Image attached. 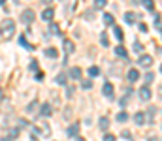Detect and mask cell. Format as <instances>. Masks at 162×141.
I'll return each mask as SVG.
<instances>
[{"instance_id":"cell-1","label":"cell","mask_w":162,"mask_h":141,"mask_svg":"<svg viewBox=\"0 0 162 141\" xmlns=\"http://www.w3.org/2000/svg\"><path fill=\"white\" fill-rule=\"evenodd\" d=\"M13 32H15V23H13V19H6L2 23V36L6 40H10L13 36Z\"/></svg>"},{"instance_id":"cell-2","label":"cell","mask_w":162,"mask_h":141,"mask_svg":"<svg viewBox=\"0 0 162 141\" xmlns=\"http://www.w3.org/2000/svg\"><path fill=\"white\" fill-rule=\"evenodd\" d=\"M34 17H36V13H34V10H25L23 13H21V21H23L25 25H30Z\"/></svg>"},{"instance_id":"cell-3","label":"cell","mask_w":162,"mask_h":141,"mask_svg":"<svg viewBox=\"0 0 162 141\" xmlns=\"http://www.w3.org/2000/svg\"><path fill=\"white\" fill-rule=\"evenodd\" d=\"M138 64H139V66H143V68H149V66L153 64V56H151V55H139Z\"/></svg>"},{"instance_id":"cell-4","label":"cell","mask_w":162,"mask_h":141,"mask_svg":"<svg viewBox=\"0 0 162 141\" xmlns=\"http://www.w3.org/2000/svg\"><path fill=\"white\" fill-rule=\"evenodd\" d=\"M139 98H142L143 102H149V100H151V90H149V87H142V88H139Z\"/></svg>"},{"instance_id":"cell-5","label":"cell","mask_w":162,"mask_h":141,"mask_svg":"<svg viewBox=\"0 0 162 141\" xmlns=\"http://www.w3.org/2000/svg\"><path fill=\"white\" fill-rule=\"evenodd\" d=\"M77 132H79V124H77V122H74V124H70L68 128H66V136L74 137V136H77Z\"/></svg>"},{"instance_id":"cell-6","label":"cell","mask_w":162,"mask_h":141,"mask_svg":"<svg viewBox=\"0 0 162 141\" xmlns=\"http://www.w3.org/2000/svg\"><path fill=\"white\" fill-rule=\"evenodd\" d=\"M104 96H108V98H113V85H111L109 81H105L104 83Z\"/></svg>"},{"instance_id":"cell-7","label":"cell","mask_w":162,"mask_h":141,"mask_svg":"<svg viewBox=\"0 0 162 141\" xmlns=\"http://www.w3.org/2000/svg\"><path fill=\"white\" fill-rule=\"evenodd\" d=\"M81 68L79 66H74L72 70H70V74H68V77H72V79H81Z\"/></svg>"},{"instance_id":"cell-8","label":"cell","mask_w":162,"mask_h":141,"mask_svg":"<svg viewBox=\"0 0 162 141\" xmlns=\"http://www.w3.org/2000/svg\"><path fill=\"white\" fill-rule=\"evenodd\" d=\"M134 121H136V124H145L147 122V117H145V113H142V111H138L136 115H134Z\"/></svg>"},{"instance_id":"cell-9","label":"cell","mask_w":162,"mask_h":141,"mask_svg":"<svg viewBox=\"0 0 162 141\" xmlns=\"http://www.w3.org/2000/svg\"><path fill=\"white\" fill-rule=\"evenodd\" d=\"M126 77H128V81H130V83H134V81H138V79H139V72H138L136 68H132V70H128V75H126Z\"/></svg>"},{"instance_id":"cell-10","label":"cell","mask_w":162,"mask_h":141,"mask_svg":"<svg viewBox=\"0 0 162 141\" xmlns=\"http://www.w3.org/2000/svg\"><path fill=\"white\" fill-rule=\"evenodd\" d=\"M40 115L41 117H49V115H51V105L44 104V105H41V109H40Z\"/></svg>"},{"instance_id":"cell-11","label":"cell","mask_w":162,"mask_h":141,"mask_svg":"<svg viewBox=\"0 0 162 141\" xmlns=\"http://www.w3.org/2000/svg\"><path fill=\"white\" fill-rule=\"evenodd\" d=\"M75 51V47H74V44L70 40H64V53L66 55H70V53H74Z\"/></svg>"},{"instance_id":"cell-12","label":"cell","mask_w":162,"mask_h":141,"mask_svg":"<svg viewBox=\"0 0 162 141\" xmlns=\"http://www.w3.org/2000/svg\"><path fill=\"white\" fill-rule=\"evenodd\" d=\"M115 53H117L119 56H123V58L128 60V53H126V49H124L123 45H117V47H115Z\"/></svg>"},{"instance_id":"cell-13","label":"cell","mask_w":162,"mask_h":141,"mask_svg":"<svg viewBox=\"0 0 162 141\" xmlns=\"http://www.w3.org/2000/svg\"><path fill=\"white\" fill-rule=\"evenodd\" d=\"M41 19L51 21V19H53V10H51V8H45L44 11H41Z\"/></svg>"},{"instance_id":"cell-14","label":"cell","mask_w":162,"mask_h":141,"mask_svg":"<svg viewBox=\"0 0 162 141\" xmlns=\"http://www.w3.org/2000/svg\"><path fill=\"white\" fill-rule=\"evenodd\" d=\"M89 75L90 77H98V75H100V68H98V66H90L89 68Z\"/></svg>"},{"instance_id":"cell-15","label":"cell","mask_w":162,"mask_h":141,"mask_svg":"<svg viewBox=\"0 0 162 141\" xmlns=\"http://www.w3.org/2000/svg\"><path fill=\"white\" fill-rule=\"evenodd\" d=\"M104 23L105 25H113L115 23V17L111 15V13H104Z\"/></svg>"},{"instance_id":"cell-16","label":"cell","mask_w":162,"mask_h":141,"mask_svg":"<svg viewBox=\"0 0 162 141\" xmlns=\"http://www.w3.org/2000/svg\"><path fill=\"white\" fill-rule=\"evenodd\" d=\"M117 121H119V122H126V121H128V113H126V111H121V113L117 115Z\"/></svg>"},{"instance_id":"cell-17","label":"cell","mask_w":162,"mask_h":141,"mask_svg":"<svg viewBox=\"0 0 162 141\" xmlns=\"http://www.w3.org/2000/svg\"><path fill=\"white\" fill-rule=\"evenodd\" d=\"M19 44L23 45L25 49H34V47H32V45L29 44V41H26V36H21V38H19Z\"/></svg>"},{"instance_id":"cell-18","label":"cell","mask_w":162,"mask_h":141,"mask_svg":"<svg viewBox=\"0 0 162 141\" xmlns=\"http://www.w3.org/2000/svg\"><path fill=\"white\" fill-rule=\"evenodd\" d=\"M108 126H109V118L108 117H102L100 118V128L102 130H108Z\"/></svg>"},{"instance_id":"cell-19","label":"cell","mask_w":162,"mask_h":141,"mask_svg":"<svg viewBox=\"0 0 162 141\" xmlns=\"http://www.w3.org/2000/svg\"><path fill=\"white\" fill-rule=\"evenodd\" d=\"M66 79H68L66 74H59V75H57V83H59V85H66Z\"/></svg>"},{"instance_id":"cell-20","label":"cell","mask_w":162,"mask_h":141,"mask_svg":"<svg viewBox=\"0 0 162 141\" xmlns=\"http://www.w3.org/2000/svg\"><path fill=\"white\" fill-rule=\"evenodd\" d=\"M45 55H47V56H51V58H57V55H59V53H57V49H53V47H51V49H47V51H45Z\"/></svg>"},{"instance_id":"cell-21","label":"cell","mask_w":162,"mask_h":141,"mask_svg":"<svg viewBox=\"0 0 162 141\" xmlns=\"http://www.w3.org/2000/svg\"><path fill=\"white\" fill-rule=\"evenodd\" d=\"M134 17H136V15H134V13L132 11H128V13H126V15H124V21H126V23H134Z\"/></svg>"},{"instance_id":"cell-22","label":"cell","mask_w":162,"mask_h":141,"mask_svg":"<svg viewBox=\"0 0 162 141\" xmlns=\"http://www.w3.org/2000/svg\"><path fill=\"white\" fill-rule=\"evenodd\" d=\"M113 34H115V38H117V40H123V30H121L119 26L113 28Z\"/></svg>"},{"instance_id":"cell-23","label":"cell","mask_w":162,"mask_h":141,"mask_svg":"<svg viewBox=\"0 0 162 141\" xmlns=\"http://www.w3.org/2000/svg\"><path fill=\"white\" fill-rule=\"evenodd\" d=\"M49 32L59 34V25H57V23H51V26H49Z\"/></svg>"},{"instance_id":"cell-24","label":"cell","mask_w":162,"mask_h":141,"mask_svg":"<svg viewBox=\"0 0 162 141\" xmlns=\"http://www.w3.org/2000/svg\"><path fill=\"white\" fill-rule=\"evenodd\" d=\"M36 107H38V102H30V104H29V107H26V111H29V113H32Z\"/></svg>"},{"instance_id":"cell-25","label":"cell","mask_w":162,"mask_h":141,"mask_svg":"<svg viewBox=\"0 0 162 141\" xmlns=\"http://www.w3.org/2000/svg\"><path fill=\"white\" fill-rule=\"evenodd\" d=\"M153 77H154V75H153L151 72H149V74H145V83H147V85L153 83ZM147 85H145V87H147Z\"/></svg>"},{"instance_id":"cell-26","label":"cell","mask_w":162,"mask_h":141,"mask_svg":"<svg viewBox=\"0 0 162 141\" xmlns=\"http://www.w3.org/2000/svg\"><path fill=\"white\" fill-rule=\"evenodd\" d=\"M94 8H105V0H96V2H94Z\"/></svg>"},{"instance_id":"cell-27","label":"cell","mask_w":162,"mask_h":141,"mask_svg":"<svg viewBox=\"0 0 162 141\" xmlns=\"http://www.w3.org/2000/svg\"><path fill=\"white\" fill-rule=\"evenodd\" d=\"M117 137L113 136V134H105V136H104V141H115Z\"/></svg>"},{"instance_id":"cell-28","label":"cell","mask_w":162,"mask_h":141,"mask_svg":"<svg viewBox=\"0 0 162 141\" xmlns=\"http://www.w3.org/2000/svg\"><path fill=\"white\" fill-rule=\"evenodd\" d=\"M81 87H83V88H90V87H93V83H90L89 79H85V81L81 83Z\"/></svg>"},{"instance_id":"cell-29","label":"cell","mask_w":162,"mask_h":141,"mask_svg":"<svg viewBox=\"0 0 162 141\" xmlns=\"http://www.w3.org/2000/svg\"><path fill=\"white\" fill-rule=\"evenodd\" d=\"M100 41H102V45H108V36H105V32H102V36H100Z\"/></svg>"},{"instance_id":"cell-30","label":"cell","mask_w":162,"mask_h":141,"mask_svg":"<svg viewBox=\"0 0 162 141\" xmlns=\"http://www.w3.org/2000/svg\"><path fill=\"white\" fill-rule=\"evenodd\" d=\"M126 102H128V96H123V98H121V102H119V104H121V107H124Z\"/></svg>"},{"instance_id":"cell-31","label":"cell","mask_w":162,"mask_h":141,"mask_svg":"<svg viewBox=\"0 0 162 141\" xmlns=\"http://www.w3.org/2000/svg\"><path fill=\"white\" fill-rule=\"evenodd\" d=\"M143 4H145V8H147V10H153V2H151V0H145Z\"/></svg>"},{"instance_id":"cell-32","label":"cell","mask_w":162,"mask_h":141,"mask_svg":"<svg viewBox=\"0 0 162 141\" xmlns=\"http://www.w3.org/2000/svg\"><path fill=\"white\" fill-rule=\"evenodd\" d=\"M123 137H124V139H132V137H130V132H128V130H124V132H123Z\"/></svg>"},{"instance_id":"cell-33","label":"cell","mask_w":162,"mask_h":141,"mask_svg":"<svg viewBox=\"0 0 162 141\" xmlns=\"http://www.w3.org/2000/svg\"><path fill=\"white\" fill-rule=\"evenodd\" d=\"M139 30H142V32H147V25H145V23H139Z\"/></svg>"},{"instance_id":"cell-34","label":"cell","mask_w":162,"mask_h":141,"mask_svg":"<svg viewBox=\"0 0 162 141\" xmlns=\"http://www.w3.org/2000/svg\"><path fill=\"white\" fill-rule=\"evenodd\" d=\"M36 79H38V81H44V74L38 72V74H36Z\"/></svg>"},{"instance_id":"cell-35","label":"cell","mask_w":162,"mask_h":141,"mask_svg":"<svg viewBox=\"0 0 162 141\" xmlns=\"http://www.w3.org/2000/svg\"><path fill=\"white\" fill-rule=\"evenodd\" d=\"M32 70H38V64H36V60H32V64H30Z\"/></svg>"},{"instance_id":"cell-36","label":"cell","mask_w":162,"mask_h":141,"mask_svg":"<svg viewBox=\"0 0 162 141\" xmlns=\"http://www.w3.org/2000/svg\"><path fill=\"white\" fill-rule=\"evenodd\" d=\"M2 141H11V139H10V137H4V139H2Z\"/></svg>"},{"instance_id":"cell-37","label":"cell","mask_w":162,"mask_h":141,"mask_svg":"<svg viewBox=\"0 0 162 141\" xmlns=\"http://www.w3.org/2000/svg\"><path fill=\"white\" fill-rule=\"evenodd\" d=\"M77 141H85V139H83V137H77Z\"/></svg>"},{"instance_id":"cell-38","label":"cell","mask_w":162,"mask_h":141,"mask_svg":"<svg viewBox=\"0 0 162 141\" xmlns=\"http://www.w3.org/2000/svg\"><path fill=\"white\" fill-rule=\"evenodd\" d=\"M0 100H2V88H0Z\"/></svg>"},{"instance_id":"cell-39","label":"cell","mask_w":162,"mask_h":141,"mask_svg":"<svg viewBox=\"0 0 162 141\" xmlns=\"http://www.w3.org/2000/svg\"><path fill=\"white\" fill-rule=\"evenodd\" d=\"M160 72H162V64H160Z\"/></svg>"}]
</instances>
